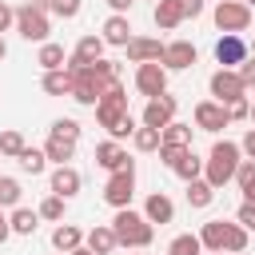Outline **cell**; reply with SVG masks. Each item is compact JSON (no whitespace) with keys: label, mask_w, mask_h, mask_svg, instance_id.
<instances>
[{"label":"cell","mask_w":255,"mask_h":255,"mask_svg":"<svg viewBox=\"0 0 255 255\" xmlns=\"http://www.w3.org/2000/svg\"><path fill=\"white\" fill-rule=\"evenodd\" d=\"M131 199H135V167L112 171L108 183H104V203L120 211V207H131Z\"/></svg>","instance_id":"cell-7"},{"label":"cell","mask_w":255,"mask_h":255,"mask_svg":"<svg viewBox=\"0 0 255 255\" xmlns=\"http://www.w3.org/2000/svg\"><path fill=\"white\" fill-rule=\"evenodd\" d=\"M80 243H84V231H80L76 223H56V231H52V247H56V251L68 255V251H76Z\"/></svg>","instance_id":"cell-23"},{"label":"cell","mask_w":255,"mask_h":255,"mask_svg":"<svg viewBox=\"0 0 255 255\" xmlns=\"http://www.w3.org/2000/svg\"><path fill=\"white\" fill-rule=\"evenodd\" d=\"M239 159H243L239 143H231V139H215V143H211V151H207V159H203V179L219 191L223 183H231V179H235Z\"/></svg>","instance_id":"cell-3"},{"label":"cell","mask_w":255,"mask_h":255,"mask_svg":"<svg viewBox=\"0 0 255 255\" xmlns=\"http://www.w3.org/2000/svg\"><path fill=\"white\" fill-rule=\"evenodd\" d=\"M40 88H44L48 96H72V76H68L64 68H56V72H44Z\"/></svg>","instance_id":"cell-30"},{"label":"cell","mask_w":255,"mask_h":255,"mask_svg":"<svg viewBox=\"0 0 255 255\" xmlns=\"http://www.w3.org/2000/svg\"><path fill=\"white\" fill-rule=\"evenodd\" d=\"M235 183H239L243 199L255 203V159H239V167H235Z\"/></svg>","instance_id":"cell-31"},{"label":"cell","mask_w":255,"mask_h":255,"mask_svg":"<svg viewBox=\"0 0 255 255\" xmlns=\"http://www.w3.org/2000/svg\"><path fill=\"white\" fill-rule=\"evenodd\" d=\"M44 155H48L52 163H72L76 143H72V139H60V135H48V139H44Z\"/></svg>","instance_id":"cell-27"},{"label":"cell","mask_w":255,"mask_h":255,"mask_svg":"<svg viewBox=\"0 0 255 255\" xmlns=\"http://www.w3.org/2000/svg\"><path fill=\"white\" fill-rule=\"evenodd\" d=\"M131 143H135V151H159V128L139 124V128L131 131Z\"/></svg>","instance_id":"cell-33"},{"label":"cell","mask_w":255,"mask_h":255,"mask_svg":"<svg viewBox=\"0 0 255 255\" xmlns=\"http://www.w3.org/2000/svg\"><path fill=\"white\" fill-rule=\"evenodd\" d=\"M235 72H239V80H243V88L251 92V88H255V56H247V60H243V64H239Z\"/></svg>","instance_id":"cell-41"},{"label":"cell","mask_w":255,"mask_h":255,"mask_svg":"<svg viewBox=\"0 0 255 255\" xmlns=\"http://www.w3.org/2000/svg\"><path fill=\"white\" fill-rule=\"evenodd\" d=\"M68 255H96V251H88V247L80 243V247H76V251H68Z\"/></svg>","instance_id":"cell-46"},{"label":"cell","mask_w":255,"mask_h":255,"mask_svg":"<svg viewBox=\"0 0 255 255\" xmlns=\"http://www.w3.org/2000/svg\"><path fill=\"white\" fill-rule=\"evenodd\" d=\"M211 20H215L219 32H235V36H243V32L251 28V8H247L243 0H215Z\"/></svg>","instance_id":"cell-6"},{"label":"cell","mask_w":255,"mask_h":255,"mask_svg":"<svg viewBox=\"0 0 255 255\" xmlns=\"http://www.w3.org/2000/svg\"><path fill=\"white\" fill-rule=\"evenodd\" d=\"M64 60H68L64 44H52V40H44V44H40V52H36V64H40L44 72H56V68H64Z\"/></svg>","instance_id":"cell-25"},{"label":"cell","mask_w":255,"mask_h":255,"mask_svg":"<svg viewBox=\"0 0 255 255\" xmlns=\"http://www.w3.org/2000/svg\"><path fill=\"white\" fill-rule=\"evenodd\" d=\"M124 116H128V92H124V84H120V80H112V84L104 88V96L96 100V120H100V128H104V131H112Z\"/></svg>","instance_id":"cell-5"},{"label":"cell","mask_w":255,"mask_h":255,"mask_svg":"<svg viewBox=\"0 0 255 255\" xmlns=\"http://www.w3.org/2000/svg\"><path fill=\"white\" fill-rule=\"evenodd\" d=\"M20 195H24L20 179H12V175H0V207H20Z\"/></svg>","instance_id":"cell-35"},{"label":"cell","mask_w":255,"mask_h":255,"mask_svg":"<svg viewBox=\"0 0 255 255\" xmlns=\"http://www.w3.org/2000/svg\"><path fill=\"white\" fill-rule=\"evenodd\" d=\"M151 20H155V28H159V32H175V28L187 20V12H183V0H155V12H151Z\"/></svg>","instance_id":"cell-18"},{"label":"cell","mask_w":255,"mask_h":255,"mask_svg":"<svg viewBox=\"0 0 255 255\" xmlns=\"http://www.w3.org/2000/svg\"><path fill=\"white\" fill-rule=\"evenodd\" d=\"M80 120H72V116H60V120H52V135H60V139H72V143H80Z\"/></svg>","instance_id":"cell-36"},{"label":"cell","mask_w":255,"mask_h":255,"mask_svg":"<svg viewBox=\"0 0 255 255\" xmlns=\"http://www.w3.org/2000/svg\"><path fill=\"white\" fill-rule=\"evenodd\" d=\"M8 223H12V235H32V231L40 227V215H36L32 207H12Z\"/></svg>","instance_id":"cell-29"},{"label":"cell","mask_w":255,"mask_h":255,"mask_svg":"<svg viewBox=\"0 0 255 255\" xmlns=\"http://www.w3.org/2000/svg\"><path fill=\"white\" fill-rule=\"evenodd\" d=\"M183 12H187V20H199L203 16V0H183Z\"/></svg>","instance_id":"cell-43"},{"label":"cell","mask_w":255,"mask_h":255,"mask_svg":"<svg viewBox=\"0 0 255 255\" xmlns=\"http://www.w3.org/2000/svg\"><path fill=\"white\" fill-rule=\"evenodd\" d=\"M207 255H223V251H207Z\"/></svg>","instance_id":"cell-51"},{"label":"cell","mask_w":255,"mask_h":255,"mask_svg":"<svg viewBox=\"0 0 255 255\" xmlns=\"http://www.w3.org/2000/svg\"><path fill=\"white\" fill-rule=\"evenodd\" d=\"M84 247L88 251H96V255H112L120 243H116V231H112V223H96L92 231H84Z\"/></svg>","instance_id":"cell-21"},{"label":"cell","mask_w":255,"mask_h":255,"mask_svg":"<svg viewBox=\"0 0 255 255\" xmlns=\"http://www.w3.org/2000/svg\"><path fill=\"white\" fill-rule=\"evenodd\" d=\"M207 92H211V100H219V104H231V100L247 96V88H243V80H239L235 68H215L211 80H207Z\"/></svg>","instance_id":"cell-8"},{"label":"cell","mask_w":255,"mask_h":255,"mask_svg":"<svg viewBox=\"0 0 255 255\" xmlns=\"http://www.w3.org/2000/svg\"><path fill=\"white\" fill-rule=\"evenodd\" d=\"M195 60H199V52L191 40H171V44H163V56H159V64L167 72H187V68H195Z\"/></svg>","instance_id":"cell-13"},{"label":"cell","mask_w":255,"mask_h":255,"mask_svg":"<svg viewBox=\"0 0 255 255\" xmlns=\"http://www.w3.org/2000/svg\"><path fill=\"white\" fill-rule=\"evenodd\" d=\"M8 28H16V8H8V4L0 0V36H4Z\"/></svg>","instance_id":"cell-42"},{"label":"cell","mask_w":255,"mask_h":255,"mask_svg":"<svg viewBox=\"0 0 255 255\" xmlns=\"http://www.w3.org/2000/svg\"><path fill=\"white\" fill-rule=\"evenodd\" d=\"M135 92L139 96H163L167 92V68L159 60H147V64H135Z\"/></svg>","instance_id":"cell-9"},{"label":"cell","mask_w":255,"mask_h":255,"mask_svg":"<svg viewBox=\"0 0 255 255\" xmlns=\"http://www.w3.org/2000/svg\"><path fill=\"white\" fill-rule=\"evenodd\" d=\"M96 163L112 175V171H128V167H135V159L128 155V147L120 143V139H100L96 143Z\"/></svg>","instance_id":"cell-12"},{"label":"cell","mask_w":255,"mask_h":255,"mask_svg":"<svg viewBox=\"0 0 255 255\" xmlns=\"http://www.w3.org/2000/svg\"><path fill=\"white\" fill-rule=\"evenodd\" d=\"M20 151H24V135H20V131H0V155L16 159Z\"/></svg>","instance_id":"cell-37"},{"label":"cell","mask_w":255,"mask_h":255,"mask_svg":"<svg viewBox=\"0 0 255 255\" xmlns=\"http://www.w3.org/2000/svg\"><path fill=\"white\" fill-rule=\"evenodd\" d=\"M8 235H12V223H8V215H4V211H0V247H4V243H8Z\"/></svg>","instance_id":"cell-44"},{"label":"cell","mask_w":255,"mask_h":255,"mask_svg":"<svg viewBox=\"0 0 255 255\" xmlns=\"http://www.w3.org/2000/svg\"><path fill=\"white\" fill-rule=\"evenodd\" d=\"M16 32H20L24 40H32V44H44L48 32H52V24H48V4H44V0L20 4V8H16Z\"/></svg>","instance_id":"cell-4"},{"label":"cell","mask_w":255,"mask_h":255,"mask_svg":"<svg viewBox=\"0 0 255 255\" xmlns=\"http://www.w3.org/2000/svg\"><path fill=\"white\" fill-rule=\"evenodd\" d=\"M175 112H179V100H175L171 92H163V96H151V100L143 104L139 124H147V128H167V124L175 120Z\"/></svg>","instance_id":"cell-11"},{"label":"cell","mask_w":255,"mask_h":255,"mask_svg":"<svg viewBox=\"0 0 255 255\" xmlns=\"http://www.w3.org/2000/svg\"><path fill=\"white\" fill-rule=\"evenodd\" d=\"M227 124H231V120H227V108H223L219 100H199V104H195V128H199V131L219 135Z\"/></svg>","instance_id":"cell-14"},{"label":"cell","mask_w":255,"mask_h":255,"mask_svg":"<svg viewBox=\"0 0 255 255\" xmlns=\"http://www.w3.org/2000/svg\"><path fill=\"white\" fill-rule=\"evenodd\" d=\"M227 108V120L235 124V120H247V112H251V100L247 96H239V100H231V104H223Z\"/></svg>","instance_id":"cell-39"},{"label":"cell","mask_w":255,"mask_h":255,"mask_svg":"<svg viewBox=\"0 0 255 255\" xmlns=\"http://www.w3.org/2000/svg\"><path fill=\"white\" fill-rule=\"evenodd\" d=\"M131 4H135V0H108V8H112V12H124V16H128Z\"/></svg>","instance_id":"cell-45"},{"label":"cell","mask_w":255,"mask_h":255,"mask_svg":"<svg viewBox=\"0 0 255 255\" xmlns=\"http://www.w3.org/2000/svg\"><path fill=\"white\" fill-rule=\"evenodd\" d=\"M4 56H8V44H4V36H0V60H4Z\"/></svg>","instance_id":"cell-47"},{"label":"cell","mask_w":255,"mask_h":255,"mask_svg":"<svg viewBox=\"0 0 255 255\" xmlns=\"http://www.w3.org/2000/svg\"><path fill=\"white\" fill-rule=\"evenodd\" d=\"M247 120H251V124H255V100H251V112H247Z\"/></svg>","instance_id":"cell-48"},{"label":"cell","mask_w":255,"mask_h":255,"mask_svg":"<svg viewBox=\"0 0 255 255\" xmlns=\"http://www.w3.org/2000/svg\"><path fill=\"white\" fill-rule=\"evenodd\" d=\"M56 255H64V251H56Z\"/></svg>","instance_id":"cell-54"},{"label":"cell","mask_w":255,"mask_h":255,"mask_svg":"<svg viewBox=\"0 0 255 255\" xmlns=\"http://www.w3.org/2000/svg\"><path fill=\"white\" fill-rule=\"evenodd\" d=\"M16 163H20V171H24V175H44L48 155H44V147H28V143H24V151L16 155Z\"/></svg>","instance_id":"cell-26"},{"label":"cell","mask_w":255,"mask_h":255,"mask_svg":"<svg viewBox=\"0 0 255 255\" xmlns=\"http://www.w3.org/2000/svg\"><path fill=\"white\" fill-rule=\"evenodd\" d=\"M235 223H239V227H247V231H255V203H247V199H243V203H239V211H235Z\"/></svg>","instance_id":"cell-40"},{"label":"cell","mask_w":255,"mask_h":255,"mask_svg":"<svg viewBox=\"0 0 255 255\" xmlns=\"http://www.w3.org/2000/svg\"><path fill=\"white\" fill-rule=\"evenodd\" d=\"M0 211H4V207H0Z\"/></svg>","instance_id":"cell-55"},{"label":"cell","mask_w":255,"mask_h":255,"mask_svg":"<svg viewBox=\"0 0 255 255\" xmlns=\"http://www.w3.org/2000/svg\"><path fill=\"white\" fill-rule=\"evenodd\" d=\"M64 207H68V199H64V195H48V199L36 207V215H40V219H48V223H60V219H64Z\"/></svg>","instance_id":"cell-34"},{"label":"cell","mask_w":255,"mask_h":255,"mask_svg":"<svg viewBox=\"0 0 255 255\" xmlns=\"http://www.w3.org/2000/svg\"><path fill=\"white\" fill-rule=\"evenodd\" d=\"M44 4H52V0H44Z\"/></svg>","instance_id":"cell-53"},{"label":"cell","mask_w":255,"mask_h":255,"mask_svg":"<svg viewBox=\"0 0 255 255\" xmlns=\"http://www.w3.org/2000/svg\"><path fill=\"white\" fill-rule=\"evenodd\" d=\"M112 231H116V243L128 247V251H143L155 239V223H147V215L143 211H131V207H120L116 211Z\"/></svg>","instance_id":"cell-1"},{"label":"cell","mask_w":255,"mask_h":255,"mask_svg":"<svg viewBox=\"0 0 255 255\" xmlns=\"http://www.w3.org/2000/svg\"><path fill=\"white\" fill-rule=\"evenodd\" d=\"M48 187H52V195H64V199H72V195H80V187H84V175H80L72 163H56V167H52V179H48Z\"/></svg>","instance_id":"cell-16"},{"label":"cell","mask_w":255,"mask_h":255,"mask_svg":"<svg viewBox=\"0 0 255 255\" xmlns=\"http://www.w3.org/2000/svg\"><path fill=\"white\" fill-rule=\"evenodd\" d=\"M104 80L92 72V68H80V72H72V100L76 104H84V108H96V100L104 96Z\"/></svg>","instance_id":"cell-10"},{"label":"cell","mask_w":255,"mask_h":255,"mask_svg":"<svg viewBox=\"0 0 255 255\" xmlns=\"http://www.w3.org/2000/svg\"><path fill=\"white\" fill-rule=\"evenodd\" d=\"M167 255H203V243H199V235L183 231V235H175L167 243Z\"/></svg>","instance_id":"cell-32"},{"label":"cell","mask_w":255,"mask_h":255,"mask_svg":"<svg viewBox=\"0 0 255 255\" xmlns=\"http://www.w3.org/2000/svg\"><path fill=\"white\" fill-rule=\"evenodd\" d=\"M100 40H104V44H112V48H124V44L131 40V20H128L124 12H112V16L104 20V32H100Z\"/></svg>","instance_id":"cell-19"},{"label":"cell","mask_w":255,"mask_h":255,"mask_svg":"<svg viewBox=\"0 0 255 255\" xmlns=\"http://www.w3.org/2000/svg\"><path fill=\"white\" fill-rule=\"evenodd\" d=\"M191 124H179V120H171L167 128H159V143L163 147H191Z\"/></svg>","instance_id":"cell-22"},{"label":"cell","mask_w":255,"mask_h":255,"mask_svg":"<svg viewBox=\"0 0 255 255\" xmlns=\"http://www.w3.org/2000/svg\"><path fill=\"white\" fill-rule=\"evenodd\" d=\"M243 60H247V40L235 36V32H223L215 40V64L219 68H239Z\"/></svg>","instance_id":"cell-15"},{"label":"cell","mask_w":255,"mask_h":255,"mask_svg":"<svg viewBox=\"0 0 255 255\" xmlns=\"http://www.w3.org/2000/svg\"><path fill=\"white\" fill-rule=\"evenodd\" d=\"M211 199H215V187L199 175V179H187V207H195V211H203V207H211Z\"/></svg>","instance_id":"cell-24"},{"label":"cell","mask_w":255,"mask_h":255,"mask_svg":"<svg viewBox=\"0 0 255 255\" xmlns=\"http://www.w3.org/2000/svg\"><path fill=\"white\" fill-rule=\"evenodd\" d=\"M48 12H56L60 20H76V16H80V0H52Z\"/></svg>","instance_id":"cell-38"},{"label":"cell","mask_w":255,"mask_h":255,"mask_svg":"<svg viewBox=\"0 0 255 255\" xmlns=\"http://www.w3.org/2000/svg\"><path fill=\"white\" fill-rule=\"evenodd\" d=\"M128 255H139V251H128Z\"/></svg>","instance_id":"cell-52"},{"label":"cell","mask_w":255,"mask_h":255,"mask_svg":"<svg viewBox=\"0 0 255 255\" xmlns=\"http://www.w3.org/2000/svg\"><path fill=\"white\" fill-rule=\"evenodd\" d=\"M247 56H255V40H251V48H247Z\"/></svg>","instance_id":"cell-49"},{"label":"cell","mask_w":255,"mask_h":255,"mask_svg":"<svg viewBox=\"0 0 255 255\" xmlns=\"http://www.w3.org/2000/svg\"><path fill=\"white\" fill-rule=\"evenodd\" d=\"M143 215H147V223H171L175 219V203H171V195H163V191H151L147 195V203H143Z\"/></svg>","instance_id":"cell-20"},{"label":"cell","mask_w":255,"mask_h":255,"mask_svg":"<svg viewBox=\"0 0 255 255\" xmlns=\"http://www.w3.org/2000/svg\"><path fill=\"white\" fill-rule=\"evenodd\" d=\"M247 227H239L235 219L231 223H223V219H207L203 227H199V243H203V251H223V255H243L247 251Z\"/></svg>","instance_id":"cell-2"},{"label":"cell","mask_w":255,"mask_h":255,"mask_svg":"<svg viewBox=\"0 0 255 255\" xmlns=\"http://www.w3.org/2000/svg\"><path fill=\"white\" fill-rule=\"evenodd\" d=\"M124 52H128L131 64H147V60H159L163 56V40H155V36H131L124 44Z\"/></svg>","instance_id":"cell-17"},{"label":"cell","mask_w":255,"mask_h":255,"mask_svg":"<svg viewBox=\"0 0 255 255\" xmlns=\"http://www.w3.org/2000/svg\"><path fill=\"white\" fill-rule=\"evenodd\" d=\"M171 171H175L183 183H187V179H199V175H203V159L195 155V147H187V151L175 159V167H171Z\"/></svg>","instance_id":"cell-28"},{"label":"cell","mask_w":255,"mask_h":255,"mask_svg":"<svg viewBox=\"0 0 255 255\" xmlns=\"http://www.w3.org/2000/svg\"><path fill=\"white\" fill-rule=\"evenodd\" d=\"M243 4H247V8H251V12H255V0H243Z\"/></svg>","instance_id":"cell-50"}]
</instances>
